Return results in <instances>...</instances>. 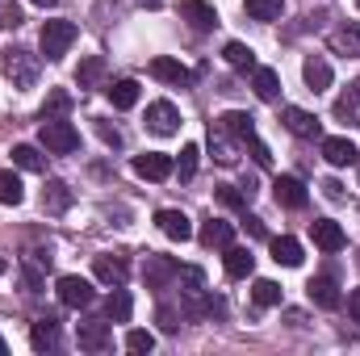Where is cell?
<instances>
[{
	"label": "cell",
	"mask_w": 360,
	"mask_h": 356,
	"mask_svg": "<svg viewBox=\"0 0 360 356\" xmlns=\"http://www.w3.org/2000/svg\"><path fill=\"white\" fill-rule=\"evenodd\" d=\"M4 72L13 76L17 89H30V84L38 80V63H34L30 51H13V46H8V51H4Z\"/></svg>",
	"instance_id": "cell-5"
},
{
	"label": "cell",
	"mask_w": 360,
	"mask_h": 356,
	"mask_svg": "<svg viewBox=\"0 0 360 356\" xmlns=\"http://www.w3.org/2000/svg\"><path fill=\"white\" fill-rule=\"evenodd\" d=\"M252 89H256L260 101H276V96H281V76H276L272 68H260V63H256V68H252Z\"/></svg>",
	"instance_id": "cell-24"
},
{
	"label": "cell",
	"mask_w": 360,
	"mask_h": 356,
	"mask_svg": "<svg viewBox=\"0 0 360 356\" xmlns=\"http://www.w3.org/2000/svg\"><path fill=\"white\" fill-rule=\"evenodd\" d=\"M101 76H105V59H101V55H92V59H84V63H80V72H76L80 89H92V84H96Z\"/></svg>",
	"instance_id": "cell-36"
},
{
	"label": "cell",
	"mask_w": 360,
	"mask_h": 356,
	"mask_svg": "<svg viewBox=\"0 0 360 356\" xmlns=\"http://www.w3.org/2000/svg\"><path fill=\"white\" fill-rule=\"evenodd\" d=\"M76 340H80L84 352H109V348H113V327L101 323V319H89V323H80Z\"/></svg>",
	"instance_id": "cell-8"
},
{
	"label": "cell",
	"mask_w": 360,
	"mask_h": 356,
	"mask_svg": "<svg viewBox=\"0 0 360 356\" xmlns=\"http://www.w3.org/2000/svg\"><path fill=\"white\" fill-rule=\"evenodd\" d=\"M155 222H160V231H164L168 239H176V243L193 239V222H188V214H184V210H160V214H155Z\"/></svg>",
	"instance_id": "cell-18"
},
{
	"label": "cell",
	"mask_w": 360,
	"mask_h": 356,
	"mask_svg": "<svg viewBox=\"0 0 360 356\" xmlns=\"http://www.w3.org/2000/svg\"><path fill=\"white\" fill-rule=\"evenodd\" d=\"M176 276H180V260H172V256H147V265H143L147 289H168Z\"/></svg>",
	"instance_id": "cell-6"
},
{
	"label": "cell",
	"mask_w": 360,
	"mask_h": 356,
	"mask_svg": "<svg viewBox=\"0 0 360 356\" xmlns=\"http://www.w3.org/2000/svg\"><path fill=\"white\" fill-rule=\"evenodd\" d=\"M252 302H256V306H281V285L260 276V281L252 285Z\"/></svg>",
	"instance_id": "cell-34"
},
{
	"label": "cell",
	"mask_w": 360,
	"mask_h": 356,
	"mask_svg": "<svg viewBox=\"0 0 360 356\" xmlns=\"http://www.w3.org/2000/svg\"><path fill=\"white\" fill-rule=\"evenodd\" d=\"M310 235H314V243H319L323 252H340V248L348 243L344 227H340V222H331V218H319V222H310Z\"/></svg>",
	"instance_id": "cell-16"
},
{
	"label": "cell",
	"mask_w": 360,
	"mask_h": 356,
	"mask_svg": "<svg viewBox=\"0 0 360 356\" xmlns=\"http://www.w3.org/2000/svg\"><path fill=\"white\" fill-rule=\"evenodd\" d=\"M356 4H360V0H356Z\"/></svg>",
	"instance_id": "cell-52"
},
{
	"label": "cell",
	"mask_w": 360,
	"mask_h": 356,
	"mask_svg": "<svg viewBox=\"0 0 360 356\" xmlns=\"http://www.w3.org/2000/svg\"><path fill=\"white\" fill-rule=\"evenodd\" d=\"M231 139H239V143H252L256 139V117L252 113H243V109H231V113H222V117H214Z\"/></svg>",
	"instance_id": "cell-13"
},
{
	"label": "cell",
	"mask_w": 360,
	"mask_h": 356,
	"mask_svg": "<svg viewBox=\"0 0 360 356\" xmlns=\"http://www.w3.org/2000/svg\"><path fill=\"white\" fill-rule=\"evenodd\" d=\"M38 139H42V147H46L51 155H72V151L80 147V130H76L72 122H63V117H42Z\"/></svg>",
	"instance_id": "cell-1"
},
{
	"label": "cell",
	"mask_w": 360,
	"mask_h": 356,
	"mask_svg": "<svg viewBox=\"0 0 360 356\" xmlns=\"http://www.w3.org/2000/svg\"><path fill=\"white\" fill-rule=\"evenodd\" d=\"M109 101H113V109H134V105H139V84H134V80L109 84Z\"/></svg>",
	"instance_id": "cell-32"
},
{
	"label": "cell",
	"mask_w": 360,
	"mask_h": 356,
	"mask_svg": "<svg viewBox=\"0 0 360 356\" xmlns=\"http://www.w3.org/2000/svg\"><path fill=\"white\" fill-rule=\"evenodd\" d=\"M134 4H143V8H160L164 0H134Z\"/></svg>",
	"instance_id": "cell-48"
},
{
	"label": "cell",
	"mask_w": 360,
	"mask_h": 356,
	"mask_svg": "<svg viewBox=\"0 0 360 356\" xmlns=\"http://www.w3.org/2000/svg\"><path fill=\"white\" fill-rule=\"evenodd\" d=\"M352 89H356V92H360V80H356V84H352Z\"/></svg>",
	"instance_id": "cell-51"
},
{
	"label": "cell",
	"mask_w": 360,
	"mask_h": 356,
	"mask_svg": "<svg viewBox=\"0 0 360 356\" xmlns=\"http://www.w3.org/2000/svg\"><path fill=\"white\" fill-rule=\"evenodd\" d=\"M55 293H59V302L68 310H84V306L96 302V289H92V281H84V276H59Z\"/></svg>",
	"instance_id": "cell-3"
},
{
	"label": "cell",
	"mask_w": 360,
	"mask_h": 356,
	"mask_svg": "<svg viewBox=\"0 0 360 356\" xmlns=\"http://www.w3.org/2000/svg\"><path fill=\"white\" fill-rule=\"evenodd\" d=\"M302 76H306V84H310V92L331 89V63H327V59H319V55H310V59L302 63Z\"/></svg>",
	"instance_id": "cell-23"
},
{
	"label": "cell",
	"mask_w": 360,
	"mask_h": 356,
	"mask_svg": "<svg viewBox=\"0 0 360 356\" xmlns=\"http://www.w3.org/2000/svg\"><path fill=\"white\" fill-rule=\"evenodd\" d=\"M25 17H21V4L17 0H0V30H17Z\"/></svg>",
	"instance_id": "cell-40"
},
{
	"label": "cell",
	"mask_w": 360,
	"mask_h": 356,
	"mask_svg": "<svg viewBox=\"0 0 360 356\" xmlns=\"http://www.w3.org/2000/svg\"><path fill=\"white\" fill-rule=\"evenodd\" d=\"M306 289H310V302H314V306H323V310H340V302H344V298H340L335 276H314Z\"/></svg>",
	"instance_id": "cell-19"
},
{
	"label": "cell",
	"mask_w": 360,
	"mask_h": 356,
	"mask_svg": "<svg viewBox=\"0 0 360 356\" xmlns=\"http://www.w3.org/2000/svg\"><path fill=\"white\" fill-rule=\"evenodd\" d=\"M4 352H8V344H4V336H0V356H4Z\"/></svg>",
	"instance_id": "cell-50"
},
{
	"label": "cell",
	"mask_w": 360,
	"mask_h": 356,
	"mask_svg": "<svg viewBox=\"0 0 360 356\" xmlns=\"http://www.w3.org/2000/svg\"><path fill=\"white\" fill-rule=\"evenodd\" d=\"M30 344H34V352L59 348V323H55V319H38V323L30 327Z\"/></svg>",
	"instance_id": "cell-22"
},
{
	"label": "cell",
	"mask_w": 360,
	"mask_h": 356,
	"mask_svg": "<svg viewBox=\"0 0 360 356\" xmlns=\"http://www.w3.org/2000/svg\"><path fill=\"white\" fill-rule=\"evenodd\" d=\"M331 46H335L340 55H348V59H360V25L335 30V34H331Z\"/></svg>",
	"instance_id": "cell-29"
},
{
	"label": "cell",
	"mask_w": 360,
	"mask_h": 356,
	"mask_svg": "<svg viewBox=\"0 0 360 356\" xmlns=\"http://www.w3.org/2000/svg\"><path fill=\"white\" fill-rule=\"evenodd\" d=\"M68 109H72V96H68L63 89H55L51 96H46V105H42V117H63Z\"/></svg>",
	"instance_id": "cell-39"
},
{
	"label": "cell",
	"mask_w": 360,
	"mask_h": 356,
	"mask_svg": "<svg viewBox=\"0 0 360 356\" xmlns=\"http://www.w3.org/2000/svg\"><path fill=\"white\" fill-rule=\"evenodd\" d=\"M272 197H276V205H285V210H302V205H306V184L297 177H276L272 180Z\"/></svg>",
	"instance_id": "cell-12"
},
{
	"label": "cell",
	"mask_w": 360,
	"mask_h": 356,
	"mask_svg": "<svg viewBox=\"0 0 360 356\" xmlns=\"http://www.w3.org/2000/svg\"><path fill=\"white\" fill-rule=\"evenodd\" d=\"M323 160L331 164V168H356L360 164V151H356V143L352 139H323Z\"/></svg>",
	"instance_id": "cell-9"
},
{
	"label": "cell",
	"mask_w": 360,
	"mask_h": 356,
	"mask_svg": "<svg viewBox=\"0 0 360 356\" xmlns=\"http://www.w3.org/2000/svg\"><path fill=\"white\" fill-rule=\"evenodd\" d=\"M30 4H42V8H51V4H55V0H30Z\"/></svg>",
	"instance_id": "cell-49"
},
{
	"label": "cell",
	"mask_w": 360,
	"mask_h": 356,
	"mask_svg": "<svg viewBox=\"0 0 360 356\" xmlns=\"http://www.w3.org/2000/svg\"><path fill=\"white\" fill-rule=\"evenodd\" d=\"M180 13H184V21H188L197 34H205V30L218 25V13H214V4H205V0H180Z\"/></svg>",
	"instance_id": "cell-17"
},
{
	"label": "cell",
	"mask_w": 360,
	"mask_h": 356,
	"mask_svg": "<svg viewBox=\"0 0 360 356\" xmlns=\"http://www.w3.org/2000/svg\"><path fill=\"white\" fill-rule=\"evenodd\" d=\"M38 42H42V55H46L51 63H59V59L72 51V42H76V21H63V17H59V21H46Z\"/></svg>",
	"instance_id": "cell-2"
},
{
	"label": "cell",
	"mask_w": 360,
	"mask_h": 356,
	"mask_svg": "<svg viewBox=\"0 0 360 356\" xmlns=\"http://www.w3.org/2000/svg\"><path fill=\"white\" fill-rule=\"evenodd\" d=\"M243 8H248L252 21H276V17L285 13V0H248Z\"/></svg>",
	"instance_id": "cell-33"
},
{
	"label": "cell",
	"mask_w": 360,
	"mask_h": 356,
	"mask_svg": "<svg viewBox=\"0 0 360 356\" xmlns=\"http://www.w3.org/2000/svg\"><path fill=\"white\" fill-rule=\"evenodd\" d=\"M222 55H226V63H231L235 72H252V68H256V51H252L248 42H226Z\"/></svg>",
	"instance_id": "cell-31"
},
{
	"label": "cell",
	"mask_w": 360,
	"mask_h": 356,
	"mask_svg": "<svg viewBox=\"0 0 360 356\" xmlns=\"http://www.w3.org/2000/svg\"><path fill=\"white\" fill-rule=\"evenodd\" d=\"M180 319H184V310H176V306H168V302H164V306L155 310V323H160L164 331H176V327H180Z\"/></svg>",
	"instance_id": "cell-41"
},
{
	"label": "cell",
	"mask_w": 360,
	"mask_h": 356,
	"mask_svg": "<svg viewBox=\"0 0 360 356\" xmlns=\"http://www.w3.org/2000/svg\"><path fill=\"white\" fill-rule=\"evenodd\" d=\"M222 268H226V276L231 281H243V276H252V268H256V256L248 252V248H226V256H222Z\"/></svg>",
	"instance_id": "cell-21"
},
{
	"label": "cell",
	"mask_w": 360,
	"mask_h": 356,
	"mask_svg": "<svg viewBox=\"0 0 360 356\" xmlns=\"http://www.w3.org/2000/svg\"><path fill=\"white\" fill-rule=\"evenodd\" d=\"M348 314H352V323L360 327V289H352V293H348Z\"/></svg>",
	"instance_id": "cell-46"
},
{
	"label": "cell",
	"mask_w": 360,
	"mask_h": 356,
	"mask_svg": "<svg viewBox=\"0 0 360 356\" xmlns=\"http://www.w3.org/2000/svg\"><path fill=\"white\" fill-rule=\"evenodd\" d=\"M323 193H327L331 201H344V184H340V180H327V184H323Z\"/></svg>",
	"instance_id": "cell-47"
},
{
	"label": "cell",
	"mask_w": 360,
	"mask_h": 356,
	"mask_svg": "<svg viewBox=\"0 0 360 356\" xmlns=\"http://www.w3.org/2000/svg\"><path fill=\"white\" fill-rule=\"evenodd\" d=\"M25 201V184H21V177L17 172H0V205H21Z\"/></svg>",
	"instance_id": "cell-30"
},
{
	"label": "cell",
	"mask_w": 360,
	"mask_h": 356,
	"mask_svg": "<svg viewBox=\"0 0 360 356\" xmlns=\"http://www.w3.org/2000/svg\"><path fill=\"white\" fill-rule=\"evenodd\" d=\"M281 122H285V130L297 134V139H319V134H323V122H319L310 109H297V105L281 109Z\"/></svg>",
	"instance_id": "cell-7"
},
{
	"label": "cell",
	"mask_w": 360,
	"mask_h": 356,
	"mask_svg": "<svg viewBox=\"0 0 360 356\" xmlns=\"http://www.w3.org/2000/svg\"><path fill=\"white\" fill-rule=\"evenodd\" d=\"M214 197H218L222 205H231V210H248V201H252V197H248L243 189H235V184H218Z\"/></svg>",
	"instance_id": "cell-38"
},
{
	"label": "cell",
	"mask_w": 360,
	"mask_h": 356,
	"mask_svg": "<svg viewBox=\"0 0 360 356\" xmlns=\"http://www.w3.org/2000/svg\"><path fill=\"white\" fill-rule=\"evenodd\" d=\"M126 348H130V352H151V348H155V336H151V331H130V336H126Z\"/></svg>",
	"instance_id": "cell-42"
},
{
	"label": "cell",
	"mask_w": 360,
	"mask_h": 356,
	"mask_svg": "<svg viewBox=\"0 0 360 356\" xmlns=\"http://www.w3.org/2000/svg\"><path fill=\"white\" fill-rule=\"evenodd\" d=\"M151 76L164 80V84H172V89H188V84H193V72H188L180 59H168V55L151 59Z\"/></svg>",
	"instance_id": "cell-10"
},
{
	"label": "cell",
	"mask_w": 360,
	"mask_h": 356,
	"mask_svg": "<svg viewBox=\"0 0 360 356\" xmlns=\"http://www.w3.org/2000/svg\"><path fill=\"white\" fill-rule=\"evenodd\" d=\"M243 227H248V235H252V239H264V235H269V231H264V222H260L256 214H248V218H243Z\"/></svg>",
	"instance_id": "cell-45"
},
{
	"label": "cell",
	"mask_w": 360,
	"mask_h": 356,
	"mask_svg": "<svg viewBox=\"0 0 360 356\" xmlns=\"http://www.w3.org/2000/svg\"><path fill=\"white\" fill-rule=\"evenodd\" d=\"M248 147H252V160H256L260 168H269V164H272V151H269V147H264V143H260V134H256V139H252Z\"/></svg>",
	"instance_id": "cell-43"
},
{
	"label": "cell",
	"mask_w": 360,
	"mask_h": 356,
	"mask_svg": "<svg viewBox=\"0 0 360 356\" xmlns=\"http://www.w3.org/2000/svg\"><path fill=\"white\" fill-rule=\"evenodd\" d=\"M147 130H151V134H160V139L176 134V130H180L176 105H172V101H151V105H147Z\"/></svg>",
	"instance_id": "cell-4"
},
{
	"label": "cell",
	"mask_w": 360,
	"mask_h": 356,
	"mask_svg": "<svg viewBox=\"0 0 360 356\" xmlns=\"http://www.w3.org/2000/svg\"><path fill=\"white\" fill-rule=\"evenodd\" d=\"M134 172L143 180H168L176 172V164H172V155H164V151H147V155L134 160Z\"/></svg>",
	"instance_id": "cell-11"
},
{
	"label": "cell",
	"mask_w": 360,
	"mask_h": 356,
	"mask_svg": "<svg viewBox=\"0 0 360 356\" xmlns=\"http://www.w3.org/2000/svg\"><path fill=\"white\" fill-rule=\"evenodd\" d=\"M130 310H134L130 293H126L122 285H113V293H109V302H105V314H109V323H130Z\"/></svg>",
	"instance_id": "cell-28"
},
{
	"label": "cell",
	"mask_w": 360,
	"mask_h": 356,
	"mask_svg": "<svg viewBox=\"0 0 360 356\" xmlns=\"http://www.w3.org/2000/svg\"><path fill=\"white\" fill-rule=\"evenodd\" d=\"M335 117H340V122H348V126L360 117V92L356 89H348L340 101H335Z\"/></svg>",
	"instance_id": "cell-35"
},
{
	"label": "cell",
	"mask_w": 360,
	"mask_h": 356,
	"mask_svg": "<svg viewBox=\"0 0 360 356\" xmlns=\"http://www.w3.org/2000/svg\"><path fill=\"white\" fill-rule=\"evenodd\" d=\"M272 260L285 268H297L302 265V243L293 239V235H281V239H272Z\"/></svg>",
	"instance_id": "cell-26"
},
{
	"label": "cell",
	"mask_w": 360,
	"mask_h": 356,
	"mask_svg": "<svg viewBox=\"0 0 360 356\" xmlns=\"http://www.w3.org/2000/svg\"><path fill=\"white\" fill-rule=\"evenodd\" d=\"M96 134H101V139H105L109 147H122V134H117V130H113L109 122H96Z\"/></svg>",
	"instance_id": "cell-44"
},
{
	"label": "cell",
	"mask_w": 360,
	"mask_h": 356,
	"mask_svg": "<svg viewBox=\"0 0 360 356\" xmlns=\"http://www.w3.org/2000/svg\"><path fill=\"white\" fill-rule=\"evenodd\" d=\"M210 151H214L218 164H235V160H239V155H235V151H239V139H231L218 122H210Z\"/></svg>",
	"instance_id": "cell-20"
},
{
	"label": "cell",
	"mask_w": 360,
	"mask_h": 356,
	"mask_svg": "<svg viewBox=\"0 0 360 356\" xmlns=\"http://www.w3.org/2000/svg\"><path fill=\"white\" fill-rule=\"evenodd\" d=\"M68 205H72V189H68L63 180H51V184L42 189V210H46V214H63Z\"/></svg>",
	"instance_id": "cell-25"
},
{
	"label": "cell",
	"mask_w": 360,
	"mask_h": 356,
	"mask_svg": "<svg viewBox=\"0 0 360 356\" xmlns=\"http://www.w3.org/2000/svg\"><path fill=\"white\" fill-rule=\"evenodd\" d=\"M201 243L226 252V248L235 243V222H226V218H205V222H201Z\"/></svg>",
	"instance_id": "cell-15"
},
{
	"label": "cell",
	"mask_w": 360,
	"mask_h": 356,
	"mask_svg": "<svg viewBox=\"0 0 360 356\" xmlns=\"http://www.w3.org/2000/svg\"><path fill=\"white\" fill-rule=\"evenodd\" d=\"M92 272H96V281H105V285H126V276H130V265H126V256H96L92 260Z\"/></svg>",
	"instance_id": "cell-14"
},
{
	"label": "cell",
	"mask_w": 360,
	"mask_h": 356,
	"mask_svg": "<svg viewBox=\"0 0 360 356\" xmlns=\"http://www.w3.org/2000/svg\"><path fill=\"white\" fill-rule=\"evenodd\" d=\"M13 164H17L21 172H46V155H42L38 147H30V143H17V147H13Z\"/></svg>",
	"instance_id": "cell-27"
},
{
	"label": "cell",
	"mask_w": 360,
	"mask_h": 356,
	"mask_svg": "<svg viewBox=\"0 0 360 356\" xmlns=\"http://www.w3.org/2000/svg\"><path fill=\"white\" fill-rule=\"evenodd\" d=\"M197 160H201V147H197V143H188V147L180 151V160H176V177L180 180H193V177H197Z\"/></svg>",
	"instance_id": "cell-37"
}]
</instances>
